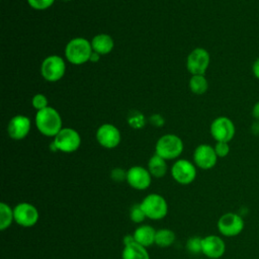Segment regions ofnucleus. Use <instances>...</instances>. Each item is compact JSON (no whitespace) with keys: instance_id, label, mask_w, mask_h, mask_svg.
I'll use <instances>...</instances> for the list:
<instances>
[{"instance_id":"f257e3e1","label":"nucleus","mask_w":259,"mask_h":259,"mask_svg":"<svg viewBox=\"0 0 259 259\" xmlns=\"http://www.w3.org/2000/svg\"><path fill=\"white\" fill-rule=\"evenodd\" d=\"M35 125L44 136L55 138L62 130V118L57 109L48 106L37 110L35 114Z\"/></svg>"},{"instance_id":"2f4dec72","label":"nucleus","mask_w":259,"mask_h":259,"mask_svg":"<svg viewBox=\"0 0 259 259\" xmlns=\"http://www.w3.org/2000/svg\"><path fill=\"white\" fill-rule=\"evenodd\" d=\"M252 73L255 78L259 79V58H257L252 65Z\"/></svg>"},{"instance_id":"1a4fd4ad","label":"nucleus","mask_w":259,"mask_h":259,"mask_svg":"<svg viewBox=\"0 0 259 259\" xmlns=\"http://www.w3.org/2000/svg\"><path fill=\"white\" fill-rule=\"evenodd\" d=\"M171 175L177 183L187 185L195 180L196 167L188 160L179 159L172 165Z\"/></svg>"},{"instance_id":"20e7f679","label":"nucleus","mask_w":259,"mask_h":259,"mask_svg":"<svg viewBox=\"0 0 259 259\" xmlns=\"http://www.w3.org/2000/svg\"><path fill=\"white\" fill-rule=\"evenodd\" d=\"M146 217L153 221L164 219L168 213V203L166 199L158 193H150L140 202Z\"/></svg>"},{"instance_id":"9d476101","label":"nucleus","mask_w":259,"mask_h":259,"mask_svg":"<svg viewBox=\"0 0 259 259\" xmlns=\"http://www.w3.org/2000/svg\"><path fill=\"white\" fill-rule=\"evenodd\" d=\"M210 62L208 52L203 48H196L187 57L186 67L192 75H204Z\"/></svg>"},{"instance_id":"cd10ccee","label":"nucleus","mask_w":259,"mask_h":259,"mask_svg":"<svg viewBox=\"0 0 259 259\" xmlns=\"http://www.w3.org/2000/svg\"><path fill=\"white\" fill-rule=\"evenodd\" d=\"M31 104L32 106L37 109V110H40V109H44L46 107H48V98L44 95V94H35L33 97H32V100H31Z\"/></svg>"},{"instance_id":"c756f323","label":"nucleus","mask_w":259,"mask_h":259,"mask_svg":"<svg viewBox=\"0 0 259 259\" xmlns=\"http://www.w3.org/2000/svg\"><path fill=\"white\" fill-rule=\"evenodd\" d=\"M111 178L114 181H122L126 180V171L121 168H114L111 171Z\"/></svg>"},{"instance_id":"4be33fe9","label":"nucleus","mask_w":259,"mask_h":259,"mask_svg":"<svg viewBox=\"0 0 259 259\" xmlns=\"http://www.w3.org/2000/svg\"><path fill=\"white\" fill-rule=\"evenodd\" d=\"M189 88L192 93L201 95L206 92L208 88V82L204 75H192L189 80Z\"/></svg>"},{"instance_id":"f704fd0d","label":"nucleus","mask_w":259,"mask_h":259,"mask_svg":"<svg viewBox=\"0 0 259 259\" xmlns=\"http://www.w3.org/2000/svg\"><path fill=\"white\" fill-rule=\"evenodd\" d=\"M251 132L253 135L259 136V120H256L255 122L252 123L251 125Z\"/></svg>"},{"instance_id":"f03ea898","label":"nucleus","mask_w":259,"mask_h":259,"mask_svg":"<svg viewBox=\"0 0 259 259\" xmlns=\"http://www.w3.org/2000/svg\"><path fill=\"white\" fill-rule=\"evenodd\" d=\"M93 53L91 42L84 37L72 38L65 48L67 61L73 65H82L90 60Z\"/></svg>"},{"instance_id":"c85d7f7f","label":"nucleus","mask_w":259,"mask_h":259,"mask_svg":"<svg viewBox=\"0 0 259 259\" xmlns=\"http://www.w3.org/2000/svg\"><path fill=\"white\" fill-rule=\"evenodd\" d=\"M213 148L219 158H225L230 153V146H229V143L227 142H217Z\"/></svg>"},{"instance_id":"bb28decb","label":"nucleus","mask_w":259,"mask_h":259,"mask_svg":"<svg viewBox=\"0 0 259 259\" xmlns=\"http://www.w3.org/2000/svg\"><path fill=\"white\" fill-rule=\"evenodd\" d=\"M55 0H27L28 5L36 10H45L54 4Z\"/></svg>"},{"instance_id":"2eb2a0df","label":"nucleus","mask_w":259,"mask_h":259,"mask_svg":"<svg viewBox=\"0 0 259 259\" xmlns=\"http://www.w3.org/2000/svg\"><path fill=\"white\" fill-rule=\"evenodd\" d=\"M226 252L225 241L217 235L202 238V254L208 259H220Z\"/></svg>"},{"instance_id":"f3484780","label":"nucleus","mask_w":259,"mask_h":259,"mask_svg":"<svg viewBox=\"0 0 259 259\" xmlns=\"http://www.w3.org/2000/svg\"><path fill=\"white\" fill-rule=\"evenodd\" d=\"M155 236L156 230L150 225H142L134 232L136 242L146 248L155 244Z\"/></svg>"},{"instance_id":"393cba45","label":"nucleus","mask_w":259,"mask_h":259,"mask_svg":"<svg viewBox=\"0 0 259 259\" xmlns=\"http://www.w3.org/2000/svg\"><path fill=\"white\" fill-rule=\"evenodd\" d=\"M130 218L136 224H140V223H143L145 221V219L147 217H146V213L143 210V208H142L140 203L139 204H134L131 207V209H130Z\"/></svg>"},{"instance_id":"4c0bfd02","label":"nucleus","mask_w":259,"mask_h":259,"mask_svg":"<svg viewBox=\"0 0 259 259\" xmlns=\"http://www.w3.org/2000/svg\"><path fill=\"white\" fill-rule=\"evenodd\" d=\"M258 226H259V222H258Z\"/></svg>"},{"instance_id":"7c9ffc66","label":"nucleus","mask_w":259,"mask_h":259,"mask_svg":"<svg viewBox=\"0 0 259 259\" xmlns=\"http://www.w3.org/2000/svg\"><path fill=\"white\" fill-rule=\"evenodd\" d=\"M150 119H151V122H152V123H154V124H155V125H157V126H161V125H163V123H164V119H163V117H162L161 115H159V114L152 115Z\"/></svg>"},{"instance_id":"ddd939ff","label":"nucleus","mask_w":259,"mask_h":259,"mask_svg":"<svg viewBox=\"0 0 259 259\" xmlns=\"http://www.w3.org/2000/svg\"><path fill=\"white\" fill-rule=\"evenodd\" d=\"M96 140L103 148L113 149L119 145L121 136L119 130L115 125L111 123H103L96 132Z\"/></svg>"},{"instance_id":"4468645a","label":"nucleus","mask_w":259,"mask_h":259,"mask_svg":"<svg viewBox=\"0 0 259 259\" xmlns=\"http://www.w3.org/2000/svg\"><path fill=\"white\" fill-rule=\"evenodd\" d=\"M126 182L134 189L145 190L151 185L152 175L142 166H133L126 171Z\"/></svg>"},{"instance_id":"6ab92c4d","label":"nucleus","mask_w":259,"mask_h":259,"mask_svg":"<svg viewBox=\"0 0 259 259\" xmlns=\"http://www.w3.org/2000/svg\"><path fill=\"white\" fill-rule=\"evenodd\" d=\"M121 259H150V255L146 247L135 242L123 247Z\"/></svg>"},{"instance_id":"e433bc0d","label":"nucleus","mask_w":259,"mask_h":259,"mask_svg":"<svg viewBox=\"0 0 259 259\" xmlns=\"http://www.w3.org/2000/svg\"><path fill=\"white\" fill-rule=\"evenodd\" d=\"M63 1H70V0H63Z\"/></svg>"},{"instance_id":"a878e982","label":"nucleus","mask_w":259,"mask_h":259,"mask_svg":"<svg viewBox=\"0 0 259 259\" xmlns=\"http://www.w3.org/2000/svg\"><path fill=\"white\" fill-rule=\"evenodd\" d=\"M128 123L135 128H141L145 125L144 115L139 111H132L128 115Z\"/></svg>"},{"instance_id":"7ed1b4c3","label":"nucleus","mask_w":259,"mask_h":259,"mask_svg":"<svg viewBox=\"0 0 259 259\" xmlns=\"http://www.w3.org/2000/svg\"><path fill=\"white\" fill-rule=\"evenodd\" d=\"M183 151L182 140L173 134L162 136L156 143L155 154L165 160H173L178 158Z\"/></svg>"},{"instance_id":"9b49d317","label":"nucleus","mask_w":259,"mask_h":259,"mask_svg":"<svg viewBox=\"0 0 259 259\" xmlns=\"http://www.w3.org/2000/svg\"><path fill=\"white\" fill-rule=\"evenodd\" d=\"M13 212L14 222L24 228L33 227L39 219L37 208L28 202H20L16 204L13 208Z\"/></svg>"},{"instance_id":"c9c22d12","label":"nucleus","mask_w":259,"mask_h":259,"mask_svg":"<svg viewBox=\"0 0 259 259\" xmlns=\"http://www.w3.org/2000/svg\"><path fill=\"white\" fill-rule=\"evenodd\" d=\"M99 58H100V55L99 54H97V53H95V52H93L92 54H91V57H90V62H92V63H96V62H98L99 61Z\"/></svg>"},{"instance_id":"a211bd4d","label":"nucleus","mask_w":259,"mask_h":259,"mask_svg":"<svg viewBox=\"0 0 259 259\" xmlns=\"http://www.w3.org/2000/svg\"><path fill=\"white\" fill-rule=\"evenodd\" d=\"M91 46H92L93 52L99 54L100 56L107 55L113 50L114 41L109 34L99 33L92 38Z\"/></svg>"},{"instance_id":"f8f14e48","label":"nucleus","mask_w":259,"mask_h":259,"mask_svg":"<svg viewBox=\"0 0 259 259\" xmlns=\"http://www.w3.org/2000/svg\"><path fill=\"white\" fill-rule=\"evenodd\" d=\"M218 158L214 148L206 144L197 146L193 152L194 164L202 170H209L213 168L218 162Z\"/></svg>"},{"instance_id":"dca6fc26","label":"nucleus","mask_w":259,"mask_h":259,"mask_svg":"<svg viewBox=\"0 0 259 259\" xmlns=\"http://www.w3.org/2000/svg\"><path fill=\"white\" fill-rule=\"evenodd\" d=\"M30 131V119L25 115H15L13 116L7 127L8 135L13 140H22L24 139Z\"/></svg>"},{"instance_id":"aec40b11","label":"nucleus","mask_w":259,"mask_h":259,"mask_svg":"<svg viewBox=\"0 0 259 259\" xmlns=\"http://www.w3.org/2000/svg\"><path fill=\"white\" fill-rule=\"evenodd\" d=\"M148 170L152 177L162 178L167 173V163L166 160L157 154L153 155L148 162Z\"/></svg>"},{"instance_id":"412c9836","label":"nucleus","mask_w":259,"mask_h":259,"mask_svg":"<svg viewBox=\"0 0 259 259\" xmlns=\"http://www.w3.org/2000/svg\"><path fill=\"white\" fill-rule=\"evenodd\" d=\"M175 241V234L169 229H161L156 231L155 244L159 247L166 248L171 246Z\"/></svg>"},{"instance_id":"39448f33","label":"nucleus","mask_w":259,"mask_h":259,"mask_svg":"<svg viewBox=\"0 0 259 259\" xmlns=\"http://www.w3.org/2000/svg\"><path fill=\"white\" fill-rule=\"evenodd\" d=\"M218 230L224 237L232 238L240 235L244 228V219L236 212H226L222 214L217 223Z\"/></svg>"},{"instance_id":"5701e85b","label":"nucleus","mask_w":259,"mask_h":259,"mask_svg":"<svg viewBox=\"0 0 259 259\" xmlns=\"http://www.w3.org/2000/svg\"><path fill=\"white\" fill-rule=\"evenodd\" d=\"M14 221L13 208H11L7 203H0V230L5 231L8 229L12 222Z\"/></svg>"},{"instance_id":"473e14b6","label":"nucleus","mask_w":259,"mask_h":259,"mask_svg":"<svg viewBox=\"0 0 259 259\" xmlns=\"http://www.w3.org/2000/svg\"><path fill=\"white\" fill-rule=\"evenodd\" d=\"M122 242H123V245L126 246V245H130L132 243H135L136 240H135V237H134V234L132 235H125L122 239Z\"/></svg>"},{"instance_id":"423d86ee","label":"nucleus","mask_w":259,"mask_h":259,"mask_svg":"<svg viewBox=\"0 0 259 259\" xmlns=\"http://www.w3.org/2000/svg\"><path fill=\"white\" fill-rule=\"evenodd\" d=\"M66 72V64L60 56H49L40 65V73L45 80L49 82H56L63 78Z\"/></svg>"},{"instance_id":"0eeeda50","label":"nucleus","mask_w":259,"mask_h":259,"mask_svg":"<svg viewBox=\"0 0 259 259\" xmlns=\"http://www.w3.org/2000/svg\"><path fill=\"white\" fill-rule=\"evenodd\" d=\"M53 144L57 151L73 153L79 149L81 145V137L77 131L71 127H65L58 133Z\"/></svg>"},{"instance_id":"58836bf2","label":"nucleus","mask_w":259,"mask_h":259,"mask_svg":"<svg viewBox=\"0 0 259 259\" xmlns=\"http://www.w3.org/2000/svg\"><path fill=\"white\" fill-rule=\"evenodd\" d=\"M207 259H208V258H207Z\"/></svg>"},{"instance_id":"6e6552de","label":"nucleus","mask_w":259,"mask_h":259,"mask_svg":"<svg viewBox=\"0 0 259 259\" xmlns=\"http://www.w3.org/2000/svg\"><path fill=\"white\" fill-rule=\"evenodd\" d=\"M236 134L234 122L227 116L214 118L210 124V135L217 142H227L233 140Z\"/></svg>"},{"instance_id":"b1692460","label":"nucleus","mask_w":259,"mask_h":259,"mask_svg":"<svg viewBox=\"0 0 259 259\" xmlns=\"http://www.w3.org/2000/svg\"><path fill=\"white\" fill-rule=\"evenodd\" d=\"M186 249L191 254H200L202 253V238L198 236L191 237L186 242Z\"/></svg>"},{"instance_id":"72a5a7b5","label":"nucleus","mask_w":259,"mask_h":259,"mask_svg":"<svg viewBox=\"0 0 259 259\" xmlns=\"http://www.w3.org/2000/svg\"><path fill=\"white\" fill-rule=\"evenodd\" d=\"M252 116L256 120H259V100L254 104V106L252 108Z\"/></svg>"}]
</instances>
